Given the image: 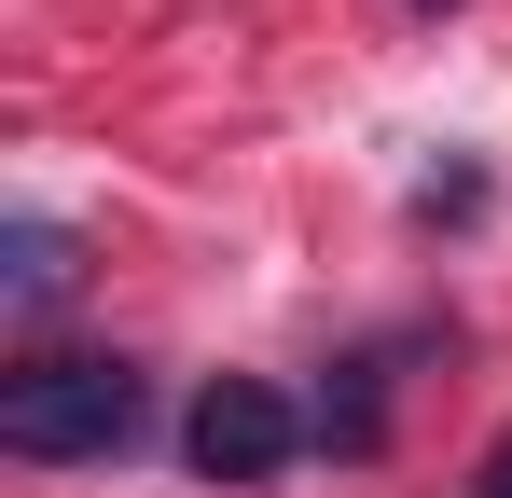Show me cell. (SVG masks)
Masks as SVG:
<instances>
[{"mask_svg": "<svg viewBox=\"0 0 512 498\" xmlns=\"http://www.w3.org/2000/svg\"><path fill=\"white\" fill-rule=\"evenodd\" d=\"M402 14H457V0H402Z\"/></svg>", "mask_w": 512, "mask_h": 498, "instance_id": "cell-6", "label": "cell"}, {"mask_svg": "<svg viewBox=\"0 0 512 498\" xmlns=\"http://www.w3.org/2000/svg\"><path fill=\"white\" fill-rule=\"evenodd\" d=\"M70 277H84V249L56 236L42 208H28V222H0V291H14V319H42V305H70Z\"/></svg>", "mask_w": 512, "mask_h": 498, "instance_id": "cell-3", "label": "cell"}, {"mask_svg": "<svg viewBox=\"0 0 512 498\" xmlns=\"http://www.w3.org/2000/svg\"><path fill=\"white\" fill-rule=\"evenodd\" d=\"M180 443H194V471H208V485H277V471H291V443H305V415L277 402L263 374H208V402H194Z\"/></svg>", "mask_w": 512, "mask_h": 498, "instance_id": "cell-2", "label": "cell"}, {"mask_svg": "<svg viewBox=\"0 0 512 498\" xmlns=\"http://www.w3.org/2000/svg\"><path fill=\"white\" fill-rule=\"evenodd\" d=\"M153 429V374L139 360H28L0 374V457L70 471V457H125Z\"/></svg>", "mask_w": 512, "mask_h": 498, "instance_id": "cell-1", "label": "cell"}, {"mask_svg": "<svg viewBox=\"0 0 512 498\" xmlns=\"http://www.w3.org/2000/svg\"><path fill=\"white\" fill-rule=\"evenodd\" d=\"M374 429H388V374H374V360H346L333 388H319V443H346V457H374Z\"/></svg>", "mask_w": 512, "mask_h": 498, "instance_id": "cell-4", "label": "cell"}, {"mask_svg": "<svg viewBox=\"0 0 512 498\" xmlns=\"http://www.w3.org/2000/svg\"><path fill=\"white\" fill-rule=\"evenodd\" d=\"M471 498H512V429H499V457H485V485H471Z\"/></svg>", "mask_w": 512, "mask_h": 498, "instance_id": "cell-5", "label": "cell"}]
</instances>
